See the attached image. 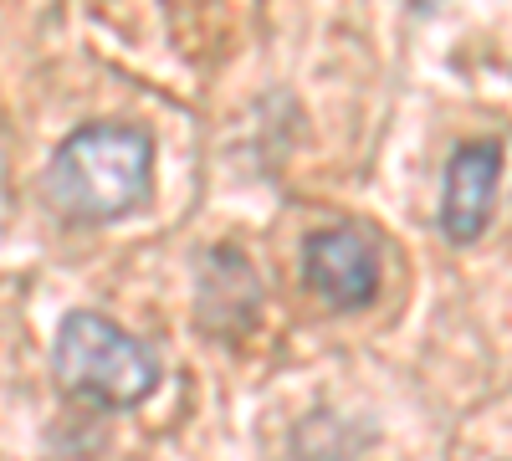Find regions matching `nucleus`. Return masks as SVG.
Wrapping results in <instances>:
<instances>
[{
  "instance_id": "4",
  "label": "nucleus",
  "mask_w": 512,
  "mask_h": 461,
  "mask_svg": "<svg viewBox=\"0 0 512 461\" xmlns=\"http://www.w3.org/2000/svg\"><path fill=\"white\" fill-rule=\"evenodd\" d=\"M497 180H502V144L497 139H472L461 144L446 164L441 185V231L456 246H472L497 205Z\"/></svg>"
},
{
  "instance_id": "2",
  "label": "nucleus",
  "mask_w": 512,
  "mask_h": 461,
  "mask_svg": "<svg viewBox=\"0 0 512 461\" xmlns=\"http://www.w3.org/2000/svg\"><path fill=\"white\" fill-rule=\"evenodd\" d=\"M52 374L57 385L98 410H134L154 395L159 364L154 354L123 333L103 313H67L52 344Z\"/></svg>"
},
{
  "instance_id": "1",
  "label": "nucleus",
  "mask_w": 512,
  "mask_h": 461,
  "mask_svg": "<svg viewBox=\"0 0 512 461\" xmlns=\"http://www.w3.org/2000/svg\"><path fill=\"white\" fill-rule=\"evenodd\" d=\"M47 200L67 221H118L134 216L154 185V144L134 123H82L47 164Z\"/></svg>"
},
{
  "instance_id": "3",
  "label": "nucleus",
  "mask_w": 512,
  "mask_h": 461,
  "mask_svg": "<svg viewBox=\"0 0 512 461\" xmlns=\"http://www.w3.org/2000/svg\"><path fill=\"white\" fill-rule=\"evenodd\" d=\"M303 282L328 308H369L379 292V251L349 226L313 231L303 246Z\"/></svg>"
}]
</instances>
